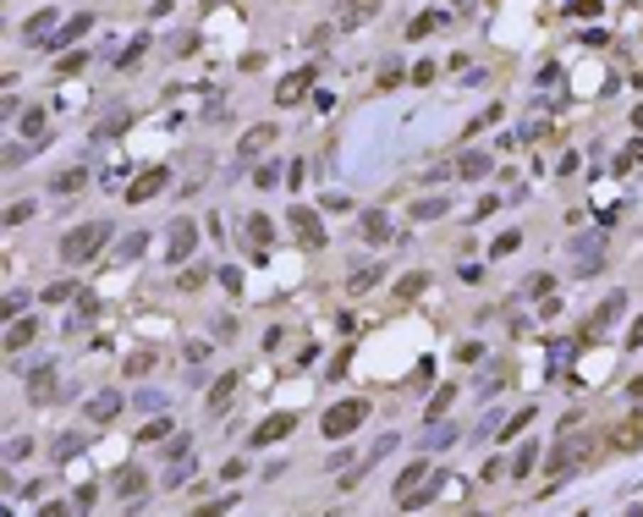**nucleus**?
<instances>
[{"instance_id":"nucleus-1","label":"nucleus","mask_w":643,"mask_h":517,"mask_svg":"<svg viewBox=\"0 0 643 517\" xmlns=\"http://www.w3.org/2000/svg\"><path fill=\"white\" fill-rule=\"evenodd\" d=\"M104 242H110V226H104V220H94V226L66 231V237H61V259H66V265H88Z\"/></svg>"},{"instance_id":"nucleus-2","label":"nucleus","mask_w":643,"mask_h":517,"mask_svg":"<svg viewBox=\"0 0 643 517\" xmlns=\"http://www.w3.org/2000/svg\"><path fill=\"white\" fill-rule=\"evenodd\" d=\"M363 418H369V402H341V407H330V413H325V435H330V440H341V435H352Z\"/></svg>"},{"instance_id":"nucleus-3","label":"nucleus","mask_w":643,"mask_h":517,"mask_svg":"<svg viewBox=\"0 0 643 517\" xmlns=\"http://www.w3.org/2000/svg\"><path fill=\"white\" fill-rule=\"evenodd\" d=\"M286 226L297 231V242L303 248H325V226H319V215L313 209H303V204H291V215H286Z\"/></svg>"},{"instance_id":"nucleus-4","label":"nucleus","mask_w":643,"mask_h":517,"mask_svg":"<svg viewBox=\"0 0 643 517\" xmlns=\"http://www.w3.org/2000/svg\"><path fill=\"white\" fill-rule=\"evenodd\" d=\"M291 430H297V413H275V418H264V424L253 430V446H275V440H286Z\"/></svg>"},{"instance_id":"nucleus-5","label":"nucleus","mask_w":643,"mask_h":517,"mask_svg":"<svg viewBox=\"0 0 643 517\" xmlns=\"http://www.w3.org/2000/svg\"><path fill=\"white\" fill-rule=\"evenodd\" d=\"M166 182H171V171H166V166L144 171V182H132V187H126V204H144V198H154V193H160Z\"/></svg>"},{"instance_id":"nucleus-6","label":"nucleus","mask_w":643,"mask_h":517,"mask_svg":"<svg viewBox=\"0 0 643 517\" xmlns=\"http://www.w3.org/2000/svg\"><path fill=\"white\" fill-rule=\"evenodd\" d=\"M193 242H198V231H193V220H171V242H166V253L182 265L187 253H193Z\"/></svg>"},{"instance_id":"nucleus-7","label":"nucleus","mask_w":643,"mask_h":517,"mask_svg":"<svg viewBox=\"0 0 643 517\" xmlns=\"http://www.w3.org/2000/svg\"><path fill=\"white\" fill-rule=\"evenodd\" d=\"M116 413H121V396L116 391H99L88 402V418H94V424H104V418H116Z\"/></svg>"},{"instance_id":"nucleus-8","label":"nucleus","mask_w":643,"mask_h":517,"mask_svg":"<svg viewBox=\"0 0 643 517\" xmlns=\"http://www.w3.org/2000/svg\"><path fill=\"white\" fill-rule=\"evenodd\" d=\"M308 83H313V72H291L286 83H281V94H275V100H281V105H297L303 94H308Z\"/></svg>"},{"instance_id":"nucleus-9","label":"nucleus","mask_w":643,"mask_h":517,"mask_svg":"<svg viewBox=\"0 0 643 517\" xmlns=\"http://www.w3.org/2000/svg\"><path fill=\"white\" fill-rule=\"evenodd\" d=\"M457 176H468V182L490 176V154H478V149H473V154H462V160H457Z\"/></svg>"},{"instance_id":"nucleus-10","label":"nucleus","mask_w":643,"mask_h":517,"mask_svg":"<svg viewBox=\"0 0 643 517\" xmlns=\"http://www.w3.org/2000/svg\"><path fill=\"white\" fill-rule=\"evenodd\" d=\"M363 237H369V242H391V220H385L379 209H369V215H363Z\"/></svg>"},{"instance_id":"nucleus-11","label":"nucleus","mask_w":643,"mask_h":517,"mask_svg":"<svg viewBox=\"0 0 643 517\" xmlns=\"http://www.w3.org/2000/svg\"><path fill=\"white\" fill-rule=\"evenodd\" d=\"M423 287H429V275H423V270H418V275H401V281H396V303H413Z\"/></svg>"},{"instance_id":"nucleus-12","label":"nucleus","mask_w":643,"mask_h":517,"mask_svg":"<svg viewBox=\"0 0 643 517\" xmlns=\"http://www.w3.org/2000/svg\"><path fill=\"white\" fill-rule=\"evenodd\" d=\"M231 391H237V374H226V380L209 391V413H226V407H231Z\"/></svg>"},{"instance_id":"nucleus-13","label":"nucleus","mask_w":643,"mask_h":517,"mask_svg":"<svg viewBox=\"0 0 643 517\" xmlns=\"http://www.w3.org/2000/svg\"><path fill=\"white\" fill-rule=\"evenodd\" d=\"M423 474H429V462H407V468H401V479H396V490H401V496H413Z\"/></svg>"},{"instance_id":"nucleus-14","label":"nucleus","mask_w":643,"mask_h":517,"mask_svg":"<svg viewBox=\"0 0 643 517\" xmlns=\"http://www.w3.org/2000/svg\"><path fill=\"white\" fill-rule=\"evenodd\" d=\"M33 336H39V319H22V325H11V336H6V347L17 352V347H28Z\"/></svg>"},{"instance_id":"nucleus-15","label":"nucleus","mask_w":643,"mask_h":517,"mask_svg":"<svg viewBox=\"0 0 643 517\" xmlns=\"http://www.w3.org/2000/svg\"><path fill=\"white\" fill-rule=\"evenodd\" d=\"M88 22H94L88 11H83L77 22H66V33H61V39H50V50H61V44H72V39H83V33H88Z\"/></svg>"},{"instance_id":"nucleus-16","label":"nucleus","mask_w":643,"mask_h":517,"mask_svg":"<svg viewBox=\"0 0 643 517\" xmlns=\"http://www.w3.org/2000/svg\"><path fill=\"white\" fill-rule=\"evenodd\" d=\"M451 396H457L451 385H440V391H435V402L423 407V418H429V424H435V418H445V407H451Z\"/></svg>"},{"instance_id":"nucleus-17","label":"nucleus","mask_w":643,"mask_h":517,"mask_svg":"<svg viewBox=\"0 0 643 517\" xmlns=\"http://www.w3.org/2000/svg\"><path fill=\"white\" fill-rule=\"evenodd\" d=\"M610 440H616L622 452H632V446H638V440H643V424H622V430L610 435Z\"/></svg>"},{"instance_id":"nucleus-18","label":"nucleus","mask_w":643,"mask_h":517,"mask_svg":"<svg viewBox=\"0 0 643 517\" xmlns=\"http://www.w3.org/2000/svg\"><path fill=\"white\" fill-rule=\"evenodd\" d=\"M83 182H88V171H61V176H55V193H77Z\"/></svg>"},{"instance_id":"nucleus-19","label":"nucleus","mask_w":643,"mask_h":517,"mask_svg":"<svg viewBox=\"0 0 643 517\" xmlns=\"http://www.w3.org/2000/svg\"><path fill=\"white\" fill-rule=\"evenodd\" d=\"M622 309H627V292H610V297L600 303V325H605V319H616Z\"/></svg>"},{"instance_id":"nucleus-20","label":"nucleus","mask_w":643,"mask_h":517,"mask_svg":"<svg viewBox=\"0 0 643 517\" xmlns=\"http://www.w3.org/2000/svg\"><path fill=\"white\" fill-rule=\"evenodd\" d=\"M248 231H253V242H259V248H264V242L275 237V226L264 220V215H253V220H248Z\"/></svg>"},{"instance_id":"nucleus-21","label":"nucleus","mask_w":643,"mask_h":517,"mask_svg":"<svg viewBox=\"0 0 643 517\" xmlns=\"http://www.w3.org/2000/svg\"><path fill=\"white\" fill-rule=\"evenodd\" d=\"M413 215H418V220H435V215H445V204H440V198H418Z\"/></svg>"},{"instance_id":"nucleus-22","label":"nucleus","mask_w":643,"mask_h":517,"mask_svg":"<svg viewBox=\"0 0 643 517\" xmlns=\"http://www.w3.org/2000/svg\"><path fill=\"white\" fill-rule=\"evenodd\" d=\"M144 490V474L138 468H121V496H138Z\"/></svg>"},{"instance_id":"nucleus-23","label":"nucleus","mask_w":643,"mask_h":517,"mask_svg":"<svg viewBox=\"0 0 643 517\" xmlns=\"http://www.w3.org/2000/svg\"><path fill=\"white\" fill-rule=\"evenodd\" d=\"M264 144H275V127H253V132H248V154H253V149H264Z\"/></svg>"},{"instance_id":"nucleus-24","label":"nucleus","mask_w":643,"mask_h":517,"mask_svg":"<svg viewBox=\"0 0 643 517\" xmlns=\"http://www.w3.org/2000/svg\"><path fill=\"white\" fill-rule=\"evenodd\" d=\"M435 22H440V11H423V17H413V28H407V33H413V39H423Z\"/></svg>"},{"instance_id":"nucleus-25","label":"nucleus","mask_w":643,"mask_h":517,"mask_svg":"<svg viewBox=\"0 0 643 517\" xmlns=\"http://www.w3.org/2000/svg\"><path fill=\"white\" fill-rule=\"evenodd\" d=\"M572 17H600V0H566Z\"/></svg>"},{"instance_id":"nucleus-26","label":"nucleus","mask_w":643,"mask_h":517,"mask_svg":"<svg viewBox=\"0 0 643 517\" xmlns=\"http://www.w3.org/2000/svg\"><path fill=\"white\" fill-rule=\"evenodd\" d=\"M144 50H148V39H132V50H126L116 66H121V72H126V66H138V61H144Z\"/></svg>"},{"instance_id":"nucleus-27","label":"nucleus","mask_w":643,"mask_h":517,"mask_svg":"<svg viewBox=\"0 0 643 517\" xmlns=\"http://www.w3.org/2000/svg\"><path fill=\"white\" fill-rule=\"evenodd\" d=\"M160 435H171V418H154V424H144V430H138V440H160Z\"/></svg>"},{"instance_id":"nucleus-28","label":"nucleus","mask_w":643,"mask_h":517,"mask_svg":"<svg viewBox=\"0 0 643 517\" xmlns=\"http://www.w3.org/2000/svg\"><path fill=\"white\" fill-rule=\"evenodd\" d=\"M22 132H28V138H39V132H44V110H28V116H22Z\"/></svg>"},{"instance_id":"nucleus-29","label":"nucleus","mask_w":643,"mask_h":517,"mask_svg":"<svg viewBox=\"0 0 643 517\" xmlns=\"http://www.w3.org/2000/svg\"><path fill=\"white\" fill-rule=\"evenodd\" d=\"M517 242H522V231H500V237H495V259H500V253H512Z\"/></svg>"},{"instance_id":"nucleus-30","label":"nucleus","mask_w":643,"mask_h":517,"mask_svg":"<svg viewBox=\"0 0 643 517\" xmlns=\"http://www.w3.org/2000/svg\"><path fill=\"white\" fill-rule=\"evenodd\" d=\"M28 215H33V204H11V209H6V226H22Z\"/></svg>"},{"instance_id":"nucleus-31","label":"nucleus","mask_w":643,"mask_h":517,"mask_svg":"<svg viewBox=\"0 0 643 517\" xmlns=\"http://www.w3.org/2000/svg\"><path fill=\"white\" fill-rule=\"evenodd\" d=\"M550 287H556V275H534V281H528V292H534V297H550Z\"/></svg>"},{"instance_id":"nucleus-32","label":"nucleus","mask_w":643,"mask_h":517,"mask_svg":"<svg viewBox=\"0 0 643 517\" xmlns=\"http://www.w3.org/2000/svg\"><path fill=\"white\" fill-rule=\"evenodd\" d=\"M66 297H72V281H55V287L44 292V303H66Z\"/></svg>"},{"instance_id":"nucleus-33","label":"nucleus","mask_w":643,"mask_h":517,"mask_svg":"<svg viewBox=\"0 0 643 517\" xmlns=\"http://www.w3.org/2000/svg\"><path fill=\"white\" fill-rule=\"evenodd\" d=\"M638 160H643V138H638V144H627V154H622V166H616V171H627V166H638Z\"/></svg>"},{"instance_id":"nucleus-34","label":"nucleus","mask_w":643,"mask_h":517,"mask_svg":"<svg viewBox=\"0 0 643 517\" xmlns=\"http://www.w3.org/2000/svg\"><path fill=\"white\" fill-rule=\"evenodd\" d=\"M50 22H55V17H50V11H39V17L28 22V39H39V33H44V28H50Z\"/></svg>"},{"instance_id":"nucleus-35","label":"nucleus","mask_w":643,"mask_h":517,"mask_svg":"<svg viewBox=\"0 0 643 517\" xmlns=\"http://www.w3.org/2000/svg\"><path fill=\"white\" fill-rule=\"evenodd\" d=\"M374 281H379V265H374V270H363V275H357V281H352V292H369Z\"/></svg>"},{"instance_id":"nucleus-36","label":"nucleus","mask_w":643,"mask_h":517,"mask_svg":"<svg viewBox=\"0 0 643 517\" xmlns=\"http://www.w3.org/2000/svg\"><path fill=\"white\" fill-rule=\"evenodd\" d=\"M522 424H534V407H522V413L512 418V424H506V435H522Z\"/></svg>"},{"instance_id":"nucleus-37","label":"nucleus","mask_w":643,"mask_h":517,"mask_svg":"<svg viewBox=\"0 0 643 517\" xmlns=\"http://www.w3.org/2000/svg\"><path fill=\"white\" fill-rule=\"evenodd\" d=\"M632 122H638V127H643V105H638V110H632Z\"/></svg>"}]
</instances>
